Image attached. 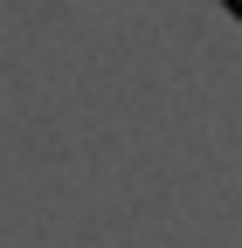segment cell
<instances>
[{
	"mask_svg": "<svg viewBox=\"0 0 242 248\" xmlns=\"http://www.w3.org/2000/svg\"><path fill=\"white\" fill-rule=\"evenodd\" d=\"M228 7H235V14H242V0H228Z\"/></svg>",
	"mask_w": 242,
	"mask_h": 248,
	"instance_id": "obj_1",
	"label": "cell"
}]
</instances>
